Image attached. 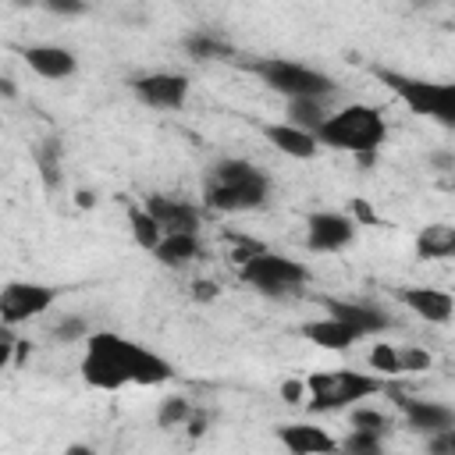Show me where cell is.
<instances>
[{"mask_svg": "<svg viewBox=\"0 0 455 455\" xmlns=\"http://www.w3.org/2000/svg\"><path fill=\"white\" fill-rule=\"evenodd\" d=\"M384 434H387V430L352 427V434L341 437V451H352V455H380V451H384Z\"/></svg>", "mask_w": 455, "mask_h": 455, "instance_id": "25", "label": "cell"}, {"mask_svg": "<svg viewBox=\"0 0 455 455\" xmlns=\"http://www.w3.org/2000/svg\"><path fill=\"white\" fill-rule=\"evenodd\" d=\"M142 206L156 217V224L164 228V235L171 231H199V206L192 199H181V196H167V192H153L142 199Z\"/></svg>", "mask_w": 455, "mask_h": 455, "instance_id": "16", "label": "cell"}, {"mask_svg": "<svg viewBox=\"0 0 455 455\" xmlns=\"http://www.w3.org/2000/svg\"><path fill=\"white\" fill-rule=\"evenodd\" d=\"M274 434L295 455H323V451H338L341 448V441H334L323 427H313V423H284Z\"/></svg>", "mask_w": 455, "mask_h": 455, "instance_id": "17", "label": "cell"}, {"mask_svg": "<svg viewBox=\"0 0 455 455\" xmlns=\"http://www.w3.org/2000/svg\"><path fill=\"white\" fill-rule=\"evenodd\" d=\"M156 263L160 267H171V270H181L196 259H203V242H199V231H171L160 238V245L153 249Z\"/></svg>", "mask_w": 455, "mask_h": 455, "instance_id": "19", "label": "cell"}, {"mask_svg": "<svg viewBox=\"0 0 455 455\" xmlns=\"http://www.w3.org/2000/svg\"><path fill=\"white\" fill-rule=\"evenodd\" d=\"M185 53L196 57V60H228L231 57V46L210 32H192L185 39Z\"/></svg>", "mask_w": 455, "mask_h": 455, "instance_id": "23", "label": "cell"}, {"mask_svg": "<svg viewBox=\"0 0 455 455\" xmlns=\"http://www.w3.org/2000/svg\"><path fill=\"white\" fill-rule=\"evenodd\" d=\"M92 331H89V323L82 320V316H60L57 323H53V338L57 341H64V345H71V341H85Z\"/></svg>", "mask_w": 455, "mask_h": 455, "instance_id": "27", "label": "cell"}, {"mask_svg": "<svg viewBox=\"0 0 455 455\" xmlns=\"http://www.w3.org/2000/svg\"><path fill=\"white\" fill-rule=\"evenodd\" d=\"M370 370L380 373V377H398V373H405V355H402V348L391 345V341H377V345L370 348Z\"/></svg>", "mask_w": 455, "mask_h": 455, "instance_id": "24", "label": "cell"}, {"mask_svg": "<svg viewBox=\"0 0 455 455\" xmlns=\"http://www.w3.org/2000/svg\"><path fill=\"white\" fill-rule=\"evenodd\" d=\"M316 139L323 149H338L355 160H373L387 142V117L373 103H345L323 117Z\"/></svg>", "mask_w": 455, "mask_h": 455, "instance_id": "3", "label": "cell"}, {"mask_svg": "<svg viewBox=\"0 0 455 455\" xmlns=\"http://www.w3.org/2000/svg\"><path fill=\"white\" fill-rule=\"evenodd\" d=\"M259 132H263V139H267L277 153H284V156H291V160H313V156L323 149L320 139H316V132L299 128V124H291L288 117L267 121V124H259Z\"/></svg>", "mask_w": 455, "mask_h": 455, "instance_id": "15", "label": "cell"}, {"mask_svg": "<svg viewBox=\"0 0 455 455\" xmlns=\"http://www.w3.org/2000/svg\"><path fill=\"white\" fill-rule=\"evenodd\" d=\"M355 217L352 213H341V210H316L306 217V249L309 252H320V256H331V252H341L355 242Z\"/></svg>", "mask_w": 455, "mask_h": 455, "instance_id": "10", "label": "cell"}, {"mask_svg": "<svg viewBox=\"0 0 455 455\" xmlns=\"http://www.w3.org/2000/svg\"><path fill=\"white\" fill-rule=\"evenodd\" d=\"M427 444H430V451H434V455H455V427H451V430H444V434H434Z\"/></svg>", "mask_w": 455, "mask_h": 455, "instance_id": "30", "label": "cell"}, {"mask_svg": "<svg viewBox=\"0 0 455 455\" xmlns=\"http://www.w3.org/2000/svg\"><path fill=\"white\" fill-rule=\"evenodd\" d=\"M302 338L313 341V345L323 348V352H348L355 341H363L345 320H338V316H331V313H323V316L302 323Z\"/></svg>", "mask_w": 455, "mask_h": 455, "instance_id": "18", "label": "cell"}, {"mask_svg": "<svg viewBox=\"0 0 455 455\" xmlns=\"http://www.w3.org/2000/svg\"><path fill=\"white\" fill-rule=\"evenodd\" d=\"M82 380L96 391H124V387H160L174 377L171 359L153 352L149 345L124 338L117 331H92L82 352Z\"/></svg>", "mask_w": 455, "mask_h": 455, "instance_id": "1", "label": "cell"}, {"mask_svg": "<svg viewBox=\"0 0 455 455\" xmlns=\"http://www.w3.org/2000/svg\"><path fill=\"white\" fill-rule=\"evenodd\" d=\"M395 402H398V412H402L405 427L416 430V434L434 437V434H444V430L455 427V409L451 405H441V402H430V398H405V395H398Z\"/></svg>", "mask_w": 455, "mask_h": 455, "instance_id": "14", "label": "cell"}, {"mask_svg": "<svg viewBox=\"0 0 455 455\" xmlns=\"http://www.w3.org/2000/svg\"><path fill=\"white\" fill-rule=\"evenodd\" d=\"M21 57H25V68L32 75L46 78V82H64V78H71L78 71L75 50H68L60 43H32V46L21 50Z\"/></svg>", "mask_w": 455, "mask_h": 455, "instance_id": "13", "label": "cell"}, {"mask_svg": "<svg viewBox=\"0 0 455 455\" xmlns=\"http://www.w3.org/2000/svg\"><path fill=\"white\" fill-rule=\"evenodd\" d=\"M270 174L245 156H220L203 174V206L213 213H252L270 203Z\"/></svg>", "mask_w": 455, "mask_h": 455, "instance_id": "2", "label": "cell"}, {"mask_svg": "<svg viewBox=\"0 0 455 455\" xmlns=\"http://www.w3.org/2000/svg\"><path fill=\"white\" fill-rule=\"evenodd\" d=\"M284 103H288L284 107V117L291 124H299V128H309V132H316L323 124V117L331 114L327 110V100H316V96H309V100H284Z\"/></svg>", "mask_w": 455, "mask_h": 455, "instance_id": "21", "label": "cell"}, {"mask_svg": "<svg viewBox=\"0 0 455 455\" xmlns=\"http://www.w3.org/2000/svg\"><path fill=\"white\" fill-rule=\"evenodd\" d=\"M416 259H455V224L434 220L416 231Z\"/></svg>", "mask_w": 455, "mask_h": 455, "instance_id": "20", "label": "cell"}, {"mask_svg": "<svg viewBox=\"0 0 455 455\" xmlns=\"http://www.w3.org/2000/svg\"><path fill=\"white\" fill-rule=\"evenodd\" d=\"M60 299L57 284H43V281H11L0 291V323L4 327H21L43 313L53 309V302Z\"/></svg>", "mask_w": 455, "mask_h": 455, "instance_id": "8", "label": "cell"}, {"mask_svg": "<svg viewBox=\"0 0 455 455\" xmlns=\"http://www.w3.org/2000/svg\"><path fill=\"white\" fill-rule=\"evenodd\" d=\"M39 7H46L50 14H60V18H75L85 11V0H32Z\"/></svg>", "mask_w": 455, "mask_h": 455, "instance_id": "29", "label": "cell"}, {"mask_svg": "<svg viewBox=\"0 0 455 455\" xmlns=\"http://www.w3.org/2000/svg\"><path fill=\"white\" fill-rule=\"evenodd\" d=\"M188 416H192V405H188L181 395H174V398H164V405H160V412H156V423H160V427H181Z\"/></svg>", "mask_w": 455, "mask_h": 455, "instance_id": "26", "label": "cell"}, {"mask_svg": "<svg viewBox=\"0 0 455 455\" xmlns=\"http://www.w3.org/2000/svg\"><path fill=\"white\" fill-rule=\"evenodd\" d=\"M348 412H352V427H373V430H387L391 427L387 416H380L377 409H366V402L355 405V409H348Z\"/></svg>", "mask_w": 455, "mask_h": 455, "instance_id": "28", "label": "cell"}, {"mask_svg": "<svg viewBox=\"0 0 455 455\" xmlns=\"http://www.w3.org/2000/svg\"><path fill=\"white\" fill-rule=\"evenodd\" d=\"M320 306H323L331 316L345 320L359 338H377V334L391 331V316H387L380 306H373V302H355V299H334V295H323Z\"/></svg>", "mask_w": 455, "mask_h": 455, "instance_id": "12", "label": "cell"}, {"mask_svg": "<svg viewBox=\"0 0 455 455\" xmlns=\"http://www.w3.org/2000/svg\"><path fill=\"white\" fill-rule=\"evenodd\" d=\"M128 224H132V238H135V245H142V249H149V252L160 245L164 228L156 224V217H153L146 206H128Z\"/></svg>", "mask_w": 455, "mask_h": 455, "instance_id": "22", "label": "cell"}, {"mask_svg": "<svg viewBox=\"0 0 455 455\" xmlns=\"http://www.w3.org/2000/svg\"><path fill=\"white\" fill-rule=\"evenodd\" d=\"M395 299H398L409 313H416L419 320H427V323L444 327V323L455 320V295L444 291V288H434V284H409V288H395Z\"/></svg>", "mask_w": 455, "mask_h": 455, "instance_id": "11", "label": "cell"}, {"mask_svg": "<svg viewBox=\"0 0 455 455\" xmlns=\"http://www.w3.org/2000/svg\"><path fill=\"white\" fill-rule=\"evenodd\" d=\"M377 82L387 85L398 103L405 110H412L416 117H427L448 132H455V82H441V78H419L409 71H395V68H373Z\"/></svg>", "mask_w": 455, "mask_h": 455, "instance_id": "5", "label": "cell"}, {"mask_svg": "<svg viewBox=\"0 0 455 455\" xmlns=\"http://www.w3.org/2000/svg\"><path fill=\"white\" fill-rule=\"evenodd\" d=\"M380 391H384V380L373 370L366 373V370L341 366V370H320L306 377V398L313 412H348Z\"/></svg>", "mask_w": 455, "mask_h": 455, "instance_id": "6", "label": "cell"}, {"mask_svg": "<svg viewBox=\"0 0 455 455\" xmlns=\"http://www.w3.org/2000/svg\"><path fill=\"white\" fill-rule=\"evenodd\" d=\"M128 85L132 96L149 110H181L192 92V78L181 71H142Z\"/></svg>", "mask_w": 455, "mask_h": 455, "instance_id": "9", "label": "cell"}, {"mask_svg": "<svg viewBox=\"0 0 455 455\" xmlns=\"http://www.w3.org/2000/svg\"><path fill=\"white\" fill-rule=\"evenodd\" d=\"M238 281L270 302H284V299H295L306 291L309 267L295 256H281V252L259 245L238 259Z\"/></svg>", "mask_w": 455, "mask_h": 455, "instance_id": "4", "label": "cell"}, {"mask_svg": "<svg viewBox=\"0 0 455 455\" xmlns=\"http://www.w3.org/2000/svg\"><path fill=\"white\" fill-rule=\"evenodd\" d=\"M249 71L277 96L284 100H327L334 96V78L313 64H302V60H288V57H256L249 60Z\"/></svg>", "mask_w": 455, "mask_h": 455, "instance_id": "7", "label": "cell"}]
</instances>
